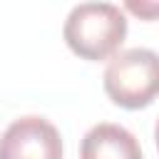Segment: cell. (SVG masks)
Returning <instances> with one entry per match:
<instances>
[{
    "label": "cell",
    "instance_id": "cell-5",
    "mask_svg": "<svg viewBox=\"0 0 159 159\" xmlns=\"http://www.w3.org/2000/svg\"><path fill=\"white\" fill-rule=\"evenodd\" d=\"M124 10L139 15L142 20H157L159 17V2H152V0H127L124 2Z\"/></svg>",
    "mask_w": 159,
    "mask_h": 159
},
{
    "label": "cell",
    "instance_id": "cell-2",
    "mask_svg": "<svg viewBox=\"0 0 159 159\" xmlns=\"http://www.w3.org/2000/svg\"><path fill=\"white\" fill-rule=\"evenodd\" d=\"M102 84L107 97L124 109L149 107L159 97V52L149 47L119 50L107 62Z\"/></svg>",
    "mask_w": 159,
    "mask_h": 159
},
{
    "label": "cell",
    "instance_id": "cell-3",
    "mask_svg": "<svg viewBox=\"0 0 159 159\" xmlns=\"http://www.w3.org/2000/svg\"><path fill=\"white\" fill-rule=\"evenodd\" d=\"M0 159H62L60 129L37 114L17 117L0 137Z\"/></svg>",
    "mask_w": 159,
    "mask_h": 159
},
{
    "label": "cell",
    "instance_id": "cell-6",
    "mask_svg": "<svg viewBox=\"0 0 159 159\" xmlns=\"http://www.w3.org/2000/svg\"><path fill=\"white\" fill-rule=\"evenodd\" d=\"M154 142H157V149H159V119H157V124H154Z\"/></svg>",
    "mask_w": 159,
    "mask_h": 159
},
{
    "label": "cell",
    "instance_id": "cell-1",
    "mask_svg": "<svg viewBox=\"0 0 159 159\" xmlns=\"http://www.w3.org/2000/svg\"><path fill=\"white\" fill-rule=\"evenodd\" d=\"M62 37L82 60H107L119 52L127 37V15L114 2H80L70 10Z\"/></svg>",
    "mask_w": 159,
    "mask_h": 159
},
{
    "label": "cell",
    "instance_id": "cell-4",
    "mask_svg": "<svg viewBox=\"0 0 159 159\" xmlns=\"http://www.w3.org/2000/svg\"><path fill=\"white\" fill-rule=\"evenodd\" d=\"M80 159H144L137 137L114 122H99L82 137Z\"/></svg>",
    "mask_w": 159,
    "mask_h": 159
}]
</instances>
